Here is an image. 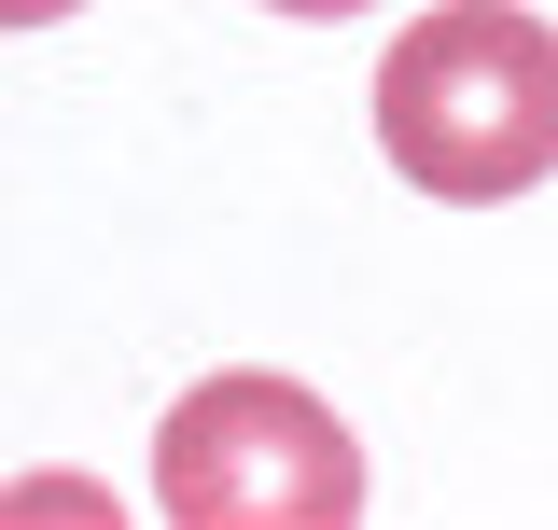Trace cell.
<instances>
[{
  "label": "cell",
  "mask_w": 558,
  "mask_h": 530,
  "mask_svg": "<svg viewBox=\"0 0 558 530\" xmlns=\"http://www.w3.org/2000/svg\"><path fill=\"white\" fill-rule=\"evenodd\" d=\"M57 14H84V0H0V28H57Z\"/></svg>",
  "instance_id": "3957f363"
},
{
  "label": "cell",
  "mask_w": 558,
  "mask_h": 530,
  "mask_svg": "<svg viewBox=\"0 0 558 530\" xmlns=\"http://www.w3.org/2000/svg\"><path fill=\"white\" fill-rule=\"evenodd\" d=\"M266 14H377V0H266Z\"/></svg>",
  "instance_id": "277c9868"
},
{
  "label": "cell",
  "mask_w": 558,
  "mask_h": 530,
  "mask_svg": "<svg viewBox=\"0 0 558 530\" xmlns=\"http://www.w3.org/2000/svg\"><path fill=\"white\" fill-rule=\"evenodd\" d=\"M377 140L447 209L531 196L558 168V28L517 0H433L377 57Z\"/></svg>",
  "instance_id": "6da1fadb"
},
{
  "label": "cell",
  "mask_w": 558,
  "mask_h": 530,
  "mask_svg": "<svg viewBox=\"0 0 558 530\" xmlns=\"http://www.w3.org/2000/svg\"><path fill=\"white\" fill-rule=\"evenodd\" d=\"M154 503H168V530H349L363 447L307 377L223 363L154 419Z\"/></svg>",
  "instance_id": "7a4b0ae2"
}]
</instances>
